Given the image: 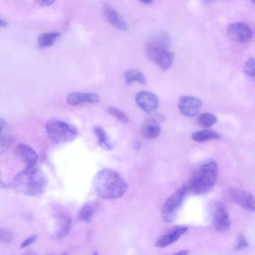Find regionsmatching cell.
Instances as JSON below:
<instances>
[{
    "label": "cell",
    "instance_id": "1",
    "mask_svg": "<svg viewBox=\"0 0 255 255\" xmlns=\"http://www.w3.org/2000/svg\"><path fill=\"white\" fill-rule=\"evenodd\" d=\"M94 188L96 194L104 199H114L121 197L128 189L125 180L110 168L101 170L95 177Z\"/></svg>",
    "mask_w": 255,
    "mask_h": 255
},
{
    "label": "cell",
    "instance_id": "2",
    "mask_svg": "<svg viewBox=\"0 0 255 255\" xmlns=\"http://www.w3.org/2000/svg\"><path fill=\"white\" fill-rule=\"evenodd\" d=\"M48 179L45 173L38 167H27L14 178V186L20 193L30 197L43 193L48 186Z\"/></svg>",
    "mask_w": 255,
    "mask_h": 255
},
{
    "label": "cell",
    "instance_id": "3",
    "mask_svg": "<svg viewBox=\"0 0 255 255\" xmlns=\"http://www.w3.org/2000/svg\"><path fill=\"white\" fill-rule=\"evenodd\" d=\"M218 179V166L214 159H208L201 164L194 172L187 185L189 191L200 195L214 188Z\"/></svg>",
    "mask_w": 255,
    "mask_h": 255
},
{
    "label": "cell",
    "instance_id": "4",
    "mask_svg": "<svg viewBox=\"0 0 255 255\" xmlns=\"http://www.w3.org/2000/svg\"><path fill=\"white\" fill-rule=\"evenodd\" d=\"M46 129L50 140L56 144L71 142L76 138L78 134L75 127L58 119L48 121Z\"/></svg>",
    "mask_w": 255,
    "mask_h": 255
},
{
    "label": "cell",
    "instance_id": "5",
    "mask_svg": "<svg viewBox=\"0 0 255 255\" xmlns=\"http://www.w3.org/2000/svg\"><path fill=\"white\" fill-rule=\"evenodd\" d=\"M188 191L187 185H183L166 200L161 210L164 222L171 223L176 220Z\"/></svg>",
    "mask_w": 255,
    "mask_h": 255
},
{
    "label": "cell",
    "instance_id": "6",
    "mask_svg": "<svg viewBox=\"0 0 255 255\" xmlns=\"http://www.w3.org/2000/svg\"><path fill=\"white\" fill-rule=\"evenodd\" d=\"M170 39L168 35L161 32L149 41L146 47V55L155 64L159 58L169 51Z\"/></svg>",
    "mask_w": 255,
    "mask_h": 255
},
{
    "label": "cell",
    "instance_id": "7",
    "mask_svg": "<svg viewBox=\"0 0 255 255\" xmlns=\"http://www.w3.org/2000/svg\"><path fill=\"white\" fill-rule=\"evenodd\" d=\"M213 223L215 229L223 232L229 229L231 220L226 207L221 202L217 201L214 205Z\"/></svg>",
    "mask_w": 255,
    "mask_h": 255
},
{
    "label": "cell",
    "instance_id": "8",
    "mask_svg": "<svg viewBox=\"0 0 255 255\" xmlns=\"http://www.w3.org/2000/svg\"><path fill=\"white\" fill-rule=\"evenodd\" d=\"M227 33L232 40L239 43H246L253 37V32L245 23L237 22L230 24L227 28Z\"/></svg>",
    "mask_w": 255,
    "mask_h": 255
},
{
    "label": "cell",
    "instance_id": "9",
    "mask_svg": "<svg viewBox=\"0 0 255 255\" xmlns=\"http://www.w3.org/2000/svg\"><path fill=\"white\" fill-rule=\"evenodd\" d=\"M202 101L198 98L185 96L181 97L179 108L181 113L185 116L193 117L196 116L202 108Z\"/></svg>",
    "mask_w": 255,
    "mask_h": 255
},
{
    "label": "cell",
    "instance_id": "10",
    "mask_svg": "<svg viewBox=\"0 0 255 255\" xmlns=\"http://www.w3.org/2000/svg\"><path fill=\"white\" fill-rule=\"evenodd\" d=\"M229 196L231 200L250 212L255 211V199L249 192L242 190L230 189Z\"/></svg>",
    "mask_w": 255,
    "mask_h": 255
},
{
    "label": "cell",
    "instance_id": "11",
    "mask_svg": "<svg viewBox=\"0 0 255 255\" xmlns=\"http://www.w3.org/2000/svg\"><path fill=\"white\" fill-rule=\"evenodd\" d=\"M136 102L143 111L148 113L156 111L159 106L158 97L154 94L146 91L137 95Z\"/></svg>",
    "mask_w": 255,
    "mask_h": 255
},
{
    "label": "cell",
    "instance_id": "12",
    "mask_svg": "<svg viewBox=\"0 0 255 255\" xmlns=\"http://www.w3.org/2000/svg\"><path fill=\"white\" fill-rule=\"evenodd\" d=\"M188 228L184 226L175 227L159 238L155 245L158 248H165L177 242L187 232Z\"/></svg>",
    "mask_w": 255,
    "mask_h": 255
},
{
    "label": "cell",
    "instance_id": "13",
    "mask_svg": "<svg viewBox=\"0 0 255 255\" xmlns=\"http://www.w3.org/2000/svg\"><path fill=\"white\" fill-rule=\"evenodd\" d=\"M99 100V96L93 93H72L66 98L67 103L72 106L96 103Z\"/></svg>",
    "mask_w": 255,
    "mask_h": 255
},
{
    "label": "cell",
    "instance_id": "14",
    "mask_svg": "<svg viewBox=\"0 0 255 255\" xmlns=\"http://www.w3.org/2000/svg\"><path fill=\"white\" fill-rule=\"evenodd\" d=\"M16 152L27 167L35 165L38 159V155L32 148L27 145L20 143L17 146Z\"/></svg>",
    "mask_w": 255,
    "mask_h": 255
},
{
    "label": "cell",
    "instance_id": "15",
    "mask_svg": "<svg viewBox=\"0 0 255 255\" xmlns=\"http://www.w3.org/2000/svg\"><path fill=\"white\" fill-rule=\"evenodd\" d=\"M0 128H1V142H0V153L2 155L11 147L14 142V137L5 119L1 118L0 120Z\"/></svg>",
    "mask_w": 255,
    "mask_h": 255
},
{
    "label": "cell",
    "instance_id": "16",
    "mask_svg": "<svg viewBox=\"0 0 255 255\" xmlns=\"http://www.w3.org/2000/svg\"><path fill=\"white\" fill-rule=\"evenodd\" d=\"M104 13L108 21L116 29L124 31L129 29L127 23L110 5H105Z\"/></svg>",
    "mask_w": 255,
    "mask_h": 255
},
{
    "label": "cell",
    "instance_id": "17",
    "mask_svg": "<svg viewBox=\"0 0 255 255\" xmlns=\"http://www.w3.org/2000/svg\"><path fill=\"white\" fill-rule=\"evenodd\" d=\"M141 132L146 139H155L158 138L160 134V125L155 119H146L142 125Z\"/></svg>",
    "mask_w": 255,
    "mask_h": 255
},
{
    "label": "cell",
    "instance_id": "18",
    "mask_svg": "<svg viewBox=\"0 0 255 255\" xmlns=\"http://www.w3.org/2000/svg\"><path fill=\"white\" fill-rule=\"evenodd\" d=\"M96 203H86L80 208L78 213V218L80 221L87 223L92 221L98 208Z\"/></svg>",
    "mask_w": 255,
    "mask_h": 255
},
{
    "label": "cell",
    "instance_id": "19",
    "mask_svg": "<svg viewBox=\"0 0 255 255\" xmlns=\"http://www.w3.org/2000/svg\"><path fill=\"white\" fill-rule=\"evenodd\" d=\"M61 36L58 32H51L42 33L37 38V44L40 48H46L53 45L55 42Z\"/></svg>",
    "mask_w": 255,
    "mask_h": 255
},
{
    "label": "cell",
    "instance_id": "20",
    "mask_svg": "<svg viewBox=\"0 0 255 255\" xmlns=\"http://www.w3.org/2000/svg\"><path fill=\"white\" fill-rule=\"evenodd\" d=\"M94 131L97 137L100 146L104 150L111 151L113 149V145L102 127L96 126L94 127Z\"/></svg>",
    "mask_w": 255,
    "mask_h": 255
},
{
    "label": "cell",
    "instance_id": "21",
    "mask_svg": "<svg viewBox=\"0 0 255 255\" xmlns=\"http://www.w3.org/2000/svg\"><path fill=\"white\" fill-rule=\"evenodd\" d=\"M58 228L57 237L62 239L66 236L69 232L71 228V220L66 215L62 214L58 216Z\"/></svg>",
    "mask_w": 255,
    "mask_h": 255
},
{
    "label": "cell",
    "instance_id": "22",
    "mask_svg": "<svg viewBox=\"0 0 255 255\" xmlns=\"http://www.w3.org/2000/svg\"><path fill=\"white\" fill-rule=\"evenodd\" d=\"M192 139L198 142H204L210 140H219L221 135L217 132L209 130H205L194 132Z\"/></svg>",
    "mask_w": 255,
    "mask_h": 255
},
{
    "label": "cell",
    "instance_id": "23",
    "mask_svg": "<svg viewBox=\"0 0 255 255\" xmlns=\"http://www.w3.org/2000/svg\"><path fill=\"white\" fill-rule=\"evenodd\" d=\"M125 79L126 84L128 86L135 82H139L142 85H145L147 83L146 79L143 74L136 70H130L127 71L125 74Z\"/></svg>",
    "mask_w": 255,
    "mask_h": 255
},
{
    "label": "cell",
    "instance_id": "24",
    "mask_svg": "<svg viewBox=\"0 0 255 255\" xmlns=\"http://www.w3.org/2000/svg\"><path fill=\"white\" fill-rule=\"evenodd\" d=\"M217 121L216 116L210 113H203L197 119L198 125L204 128H209L215 125Z\"/></svg>",
    "mask_w": 255,
    "mask_h": 255
},
{
    "label": "cell",
    "instance_id": "25",
    "mask_svg": "<svg viewBox=\"0 0 255 255\" xmlns=\"http://www.w3.org/2000/svg\"><path fill=\"white\" fill-rule=\"evenodd\" d=\"M174 56L172 53L167 51L158 60L156 64L162 70L169 69L173 64Z\"/></svg>",
    "mask_w": 255,
    "mask_h": 255
},
{
    "label": "cell",
    "instance_id": "26",
    "mask_svg": "<svg viewBox=\"0 0 255 255\" xmlns=\"http://www.w3.org/2000/svg\"><path fill=\"white\" fill-rule=\"evenodd\" d=\"M108 112L112 116L114 117L123 124H127L129 121L128 117L124 112L120 110L114 108L109 107L108 109Z\"/></svg>",
    "mask_w": 255,
    "mask_h": 255
},
{
    "label": "cell",
    "instance_id": "27",
    "mask_svg": "<svg viewBox=\"0 0 255 255\" xmlns=\"http://www.w3.org/2000/svg\"><path fill=\"white\" fill-rule=\"evenodd\" d=\"M244 70L248 75L255 79V59L250 58L246 62Z\"/></svg>",
    "mask_w": 255,
    "mask_h": 255
},
{
    "label": "cell",
    "instance_id": "28",
    "mask_svg": "<svg viewBox=\"0 0 255 255\" xmlns=\"http://www.w3.org/2000/svg\"><path fill=\"white\" fill-rule=\"evenodd\" d=\"M14 239V234L11 231L1 229L0 231V239L3 243H9Z\"/></svg>",
    "mask_w": 255,
    "mask_h": 255
},
{
    "label": "cell",
    "instance_id": "29",
    "mask_svg": "<svg viewBox=\"0 0 255 255\" xmlns=\"http://www.w3.org/2000/svg\"><path fill=\"white\" fill-rule=\"evenodd\" d=\"M248 246V242L245 237L240 235L238 239L237 244L235 247L236 250H241L246 248Z\"/></svg>",
    "mask_w": 255,
    "mask_h": 255
},
{
    "label": "cell",
    "instance_id": "30",
    "mask_svg": "<svg viewBox=\"0 0 255 255\" xmlns=\"http://www.w3.org/2000/svg\"><path fill=\"white\" fill-rule=\"evenodd\" d=\"M35 3L42 7H49L55 3L57 0H34Z\"/></svg>",
    "mask_w": 255,
    "mask_h": 255
},
{
    "label": "cell",
    "instance_id": "31",
    "mask_svg": "<svg viewBox=\"0 0 255 255\" xmlns=\"http://www.w3.org/2000/svg\"><path fill=\"white\" fill-rule=\"evenodd\" d=\"M37 239L36 236H31L28 239H27L22 244L21 247L22 248H26L30 245H31L32 244L33 242L35 241V240Z\"/></svg>",
    "mask_w": 255,
    "mask_h": 255
},
{
    "label": "cell",
    "instance_id": "32",
    "mask_svg": "<svg viewBox=\"0 0 255 255\" xmlns=\"http://www.w3.org/2000/svg\"><path fill=\"white\" fill-rule=\"evenodd\" d=\"M8 25V23L6 20L2 18L0 19V26H1V28H6Z\"/></svg>",
    "mask_w": 255,
    "mask_h": 255
},
{
    "label": "cell",
    "instance_id": "33",
    "mask_svg": "<svg viewBox=\"0 0 255 255\" xmlns=\"http://www.w3.org/2000/svg\"><path fill=\"white\" fill-rule=\"evenodd\" d=\"M139 1L146 5L151 4L153 2V0H139Z\"/></svg>",
    "mask_w": 255,
    "mask_h": 255
},
{
    "label": "cell",
    "instance_id": "34",
    "mask_svg": "<svg viewBox=\"0 0 255 255\" xmlns=\"http://www.w3.org/2000/svg\"><path fill=\"white\" fill-rule=\"evenodd\" d=\"M176 254H180V255H186L188 254V251L187 250H182L180 251L179 252H178Z\"/></svg>",
    "mask_w": 255,
    "mask_h": 255
},
{
    "label": "cell",
    "instance_id": "35",
    "mask_svg": "<svg viewBox=\"0 0 255 255\" xmlns=\"http://www.w3.org/2000/svg\"><path fill=\"white\" fill-rule=\"evenodd\" d=\"M201 1L205 4H210L215 1V0H201Z\"/></svg>",
    "mask_w": 255,
    "mask_h": 255
},
{
    "label": "cell",
    "instance_id": "36",
    "mask_svg": "<svg viewBox=\"0 0 255 255\" xmlns=\"http://www.w3.org/2000/svg\"><path fill=\"white\" fill-rule=\"evenodd\" d=\"M250 1L254 4H255V0H250Z\"/></svg>",
    "mask_w": 255,
    "mask_h": 255
}]
</instances>
